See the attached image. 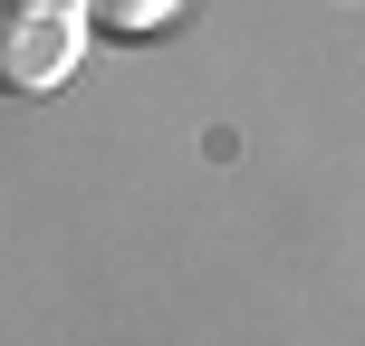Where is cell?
Masks as SVG:
<instances>
[{
    "label": "cell",
    "instance_id": "6da1fadb",
    "mask_svg": "<svg viewBox=\"0 0 365 346\" xmlns=\"http://www.w3.org/2000/svg\"><path fill=\"white\" fill-rule=\"evenodd\" d=\"M87 58V10L77 0H0V96H48Z\"/></svg>",
    "mask_w": 365,
    "mask_h": 346
},
{
    "label": "cell",
    "instance_id": "7a4b0ae2",
    "mask_svg": "<svg viewBox=\"0 0 365 346\" xmlns=\"http://www.w3.org/2000/svg\"><path fill=\"white\" fill-rule=\"evenodd\" d=\"M77 10H87V29H106V39H154V29L182 19V0H77Z\"/></svg>",
    "mask_w": 365,
    "mask_h": 346
}]
</instances>
